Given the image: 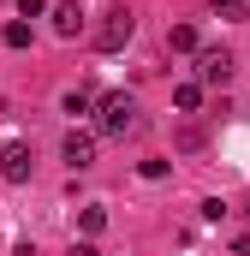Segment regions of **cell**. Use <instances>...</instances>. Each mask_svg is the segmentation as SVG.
<instances>
[{
  "mask_svg": "<svg viewBox=\"0 0 250 256\" xmlns=\"http://www.w3.org/2000/svg\"><path fill=\"white\" fill-rule=\"evenodd\" d=\"M96 131H102V137H125V131H137V102H131L125 90L96 96Z\"/></svg>",
  "mask_w": 250,
  "mask_h": 256,
  "instance_id": "1",
  "label": "cell"
},
{
  "mask_svg": "<svg viewBox=\"0 0 250 256\" xmlns=\"http://www.w3.org/2000/svg\"><path fill=\"white\" fill-rule=\"evenodd\" d=\"M66 114H72V120L96 114V96H90V90H72V96H66Z\"/></svg>",
  "mask_w": 250,
  "mask_h": 256,
  "instance_id": "12",
  "label": "cell"
},
{
  "mask_svg": "<svg viewBox=\"0 0 250 256\" xmlns=\"http://www.w3.org/2000/svg\"><path fill=\"white\" fill-rule=\"evenodd\" d=\"M66 256H102V250H96V238H78V244H72Z\"/></svg>",
  "mask_w": 250,
  "mask_h": 256,
  "instance_id": "15",
  "label": "cell"
},
{
  "mask_svg": "<svg viewBox=\"0 0 250 256\" xmlns=\"http://www.w3.org/2000/svg\"><path fill=\"white\" fill-rule=\"evenodd\" d=\"M0 42H6V48H30V24H24V18H6Z\"/></svg>",
  "mask_w": 250,
  "mask_h": 256,
  "instance_id": "11",
  "label": "cell"
},
{
  "mask_svg": "<svg viewBox=\"0 0 250 256\" xmlns=\"http://www.w3.org/2000/svg\"><path fill=\"white\" fill-rule=\"evenodd\" d=\"M131 30H137L131 6H108V12H102V24L90 30V42H96V54H120L125 42H131Z\"/></svg>",
  "mask_w": 250,
  "mask_h": 256,
  "instance_id": "2",
  "label": "cell"
},
{
  "mask_svg": "<svg viewBox=\"0 0 250 256\" xmlns=\"http://www.w3.org/2000/svg\"><path fill=\"white\" fill-rule=\"evenodd\" d=\"M36 12H48V0H18V18H24V24H30Z\"/></svg>",
  "mask_w": 250,
  "mask_h": 256,
  "instance_id": "14",
  "label": "cell"
},
{
  "mask_svg": "<svg viewBox=\"0 0 250 256\" xmlns=\"http://www.w3.org/2000/svg\"><path fill=\"white\" fill-rule=\"evenodd\" d=\"M167 48H173V54H196V48H202L196 24H173V30H167Z\"/></svg>",
  "mask_w": 250,
  "mask_h": 256,
  "instance_id": "7",
  "label": "cell"
},
{
  "mask_svg": "<svg viewBox=\"0 0 250 256\" xmlns=\"http://www.w3.org/2000/svg\"><path fill=\"white\" fill-rule=\"evenodd\" d=\"M78 232H84V238H102V232H108V208H96V202L78 208Z\"/></svg>",
  "mask_w": 250,
  "mask_h": 256,
  "instance_id": "8",
  "label": "cell"
},
{
  "mask_svg": "<svg viewBox=\"0 0 250 256\" xmlns=\"http://www.w3.org/2000/svg\"><path fill=\"white\" fill-rule=\"evenodd\" d=\"M173 108H179V114H196V108H202V84H179V90H173Z\"/></svg>",
  "mask_w": 250,
  "mask_h": 256,
  "instance_id": "10",
  "label": "cell"
},
{
  "mask_svg": "<svg viewBox=\"0 0 250 256\" xmlns=\"http://www.w3.org/2000/svg\"><path fill=\"white\" fill-rule=\"evenodd\" d=\"M208 6H214L226 24H244V18H250V6H244V0H208Z\"/></svg>",
  "mask_w": 250,
  "mask_h": 256,
  "instance_id": "13",
  "label": "cell"
},
{
  "mask_svg": "<svg viewBox=\"0 0 250 256\" xmlns=\"http://www.w3.org/2000/svg\"><path fill=\"white\" fill-rule=\"evenodd\" d=\"M60 161L72 167V173H84V167H96V131H66V143H60Z\"/></svg>",
  "mask_w": 250,
  "mask_h": 256,
  "instance_id": "3",
  "label": "cell"
},
{
  "mask_svg": "<svg viewBox=\"0 0 250 256\" xmlns=\"http://www.w3.org/2000/svg\"><path fill=\"white\" fill-rule=\"evenodd\" d=\"M244 214H250V202H244Z\"/></svg>",
  "mask_w": 250,
  "mask_h": 256,
  "instance_id": "16",
  "label": "cell"
},
{
  "mask_svg": "<svg viewBox=\"0 0 250 256\" xmlns=\"http://www.w3.org/2000/svg\"><path fill=\"white\" fill-rule=\"evenodd\" d=\"M84 30H90L84 6H78V0H60V6H54V36H66V42H78Z\"/></svg>",
  "mask_w": 250,
  "mask_h": 256,
  "instance_id": "6",
  "label": "cell"
},
{
  "mask_svg": "<svg viewBox=\"0 0 250 256\" xmlns=\"http://www.w3.org/2000/svg\"><path fill=\"white\" fill-rule=\"evenodd\" d=\"M226 78H232L226 48H196V84H226Z\"/></svg>",
  "mask_w": 250,
  "mask_h": 256,
  "instance_id": "5",
  "label": "cell"
},
{
  "mask_svg": "<svg viewBox=\"0 0 250 256\" xmlns=\"http://www.w3.org/2000/svg\"><path fill=\"white\" fill-rule=\"evenodd\" d=\"M173 143H179V149H185V155H196V149H202V143H208V131L196 126V120H185V126H179V137H173Z\"/></svg>",
  "mask_w": 250,
  "mask_h": 256,
  "instance_id": "9",
  "label": "cell"
},
{
  "mask_svg": "<svg viewBox=\"0 0 250 256\" xmlns=\"http://www.w3.org/2000/svg\"><path fill=\"white\" fill-rule=\"evenodd\" d=\"M30 167H36L30 143H18V137H12V143L0 149V179H6V185H24V179H30Z\"/></svg>",
  "mask_w": 250,
  "mask_h": 256,
  "instance_id": "4",
  "label": "cell"
}]
</instances>
